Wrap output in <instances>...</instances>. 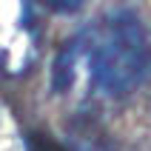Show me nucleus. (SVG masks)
I'll use <instances>...</instances> for the list:
<instances>
[{"instance_id": "1", "label": "nucleus", "mask_w": 151, "mask_h": 151, "mask_svg": "<svg viewBox=\"0 0 151 151\" xmlns=\"http://www.w3.org/2000/svg\"><path fill=\"white\" fill-rule=\"evenodd\" d=\"M148 34L134 9H111L88 26V77L103 97H126L148 71Z\"/></svg>"}, {"instance_id": "2", "label": "nucleus", "mask_w": 151, "mask_h": 151, "mask_svg": "<svg viewBox=\"0 0 151 151\" xmlns=\"http://www.w3.org/2000/svg\"><path fill=\"white\" fill-rule=\"evenodd\" d=\"M40 51L32 0H0V71L23 74Z\"/></svg>"}, {"instance_id": "3", "label": "nucleus", "mask_w": 151, "mask_h": 151, "mask_svg": "<svg viewBox=\"0 0 151 151\" xmlns=\"http://www.w3.org/2000/svg\"><path fill=\"white\" fill-rule=\"evenodd\" d=\"M83 86L91 88V77H88V26L80 29L60 49L54 68H51V88L57 94H74Z\"/></svg>"}, {"instance_id": "4", "label": "nucleus", "mask_w": 151, "mask_h": 151, "mask_svg": "<svg viewBox=\"0 0 151 151\" xmlns=\"http://www.w3.org/2000/svg\"><path fill=\"white\" fill-rule=\"evenodd\" d=\"M43 6H49L51 12H60V14H66V12H74V9H80V3L83 0H40Z\"/></svg>"}]
</instances>
